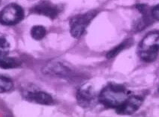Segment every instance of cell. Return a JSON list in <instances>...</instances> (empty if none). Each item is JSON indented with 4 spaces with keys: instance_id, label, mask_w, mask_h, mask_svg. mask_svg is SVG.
<instances>
[{
    "instance_id": "obj_1",
    "label": "cell",
    "mask_w": 159,
    "mask_h": 117,
    "mask_svg": "<svg viewBox=\"0 0 159 117\" xmlns=\"http://www.w3.org/2000/svg\"><path fill=\"white\" fill-rule=\"evenodd\" d=\"M131 95V92L123 85L109 83L101 91L98 101L108 108L116 110Z\"/></svg>"
},
{
    "instance_id": "obj_2",
    "label": "cell",
    "mask_w": 159,
    "mask_h": 117,
    "mask_svg": "<svg viewBox=\"0 0 159 117\" xmlns=\"http://www.w3.org/2000/svg\"><path fill=\"white\" fill-rule=\"evenodd\" d=\"M159 32H149L140 41L138 47L139 56L146 62H152L156 60L159 53Z\"/></svg>"
},
{
    "instance_id": "obj_3",
    "label": "cell",
    "mask_w": 159,
    "mask_h": 117,
    "mask_svg": "<svg viewBox=\"0 0 159 117\" xmlns=\"http://www.w3.org/2000/svg\"><path fill=\"white\" fill-rule=\"evenodd\" d=\"M98 14L96 11L78 14L70 20V32L75 38H79L86 31L89 23Z\"/></svg>"
},
{
    "instance_id": "obj_4",
    "label": "cell",
    "mask_w": 159,
    "mask_h": 117,
    "mask_svg": "<svg viewBox=\"0 0 159 117\" xmlns=\"http://www.w3.org/2000/svg\"><path fill=\"white\" fill-rule=\"evenodd\" d=\"M24 11L16 3H11L0 12V23L4 26H14L23 20Z\"/></svg>"
},
{
    "instance_id": "obj_5",
    "label": "cell",
    "mask_w": 159,
    "mask_h": 117,
    "mask_svg": "<svg viewBox=\"0 0 159 117\" xmlns=\"http://www.w3.org/2000/svg\"><path fill=\"white\" fill-rule=\"evenodd\" d=\"M42 72L46 75L59 78H68L72 74L71 68L63 62L57 60L50 61L47 63L43 68Z\"/></svg>"
},
{
    "instance_id": "obj_6",
    "label": "cell",
    "mask_w": 159,
    "mask_h": 117,
    "mask_svg": "<svg viewBox=\"0 0 159 117\" xmlns=\"http://www.w3.org/2000/svg\"><path fill=\"white\" fill-rule=\"evenodd\" d=\"M31 11L34 14L48 17L51 20L56 19L62 11V8L48 1L40 2L32 8Z\"/></svg>"
},
{
    "instance_id": "obj_7",
    "label": "cell",
    "mask_w": 159,
    "mask_h": 117,
    "mask_svg": "<svg viewBox=\"0 0 159 117\" xmlns=\"http://www.w3.org/2000/svg\"><path fill=\"white\" fill-rule=\"evenodd\" d=\"M143 101V100L142 97L137 96V95H135V96L130 95L126 99L125 101L119 108H117L116 113L122 115L132 114L141 107Z\"/></svg>"
},
{
    "instance_id": "obj_8",
    "label": "cell",
    "mask_w": 159,
    "mask_h": 117,
    "mask_svg": "<svg viewBox=\"0 0 159 117\" xmlns=\"http://www.w3.org/2000/svg\"><path fill=\"white\" fill-rule=\"evenodd\" d=\"M95 98V92L91 86L84 85L77 92V101L79 105L84 108L89 107Z\"/></svg>"
},
{
    "instance_id": "obj_9",
    "label": "cell",
    "mask_w": 159,
    "mask_h": 117,
    "mask_svg": "<svg viewBox=\"0 0 159 117\" xmlns=\"http://www.w3.org/2000/svg\"><path fill=\"white\" fill-rule=\"evenodd\" d=\"M25 98L32 103L50 105L53 103V99L50 95L43 91H30L25 95Z\"/></svg>"
},
{
    "instance_id": "obj_10",
    "label": "cell",
    "mask_w": 159,
    "mask_h": 117,
    "mask_svg": "<svg viewBox=\"0 0 159 117\" xmlns=\"http://www.w3.org/2000/svg\"><path fill=\"white\" fill-rule=\"evenodd\" d=\"M20 65V62L17 59L11 57L8 53H0V68L3 69L16 68Z\"/></svg>"
},
{
    "instance_id": "obj_11",
    "label": "cell",
    "mask_w": 159,
    "mask_h": 117,
    "mask_svg": "<svg viewBox=\"0 0 159 117\" xmlns=\"http://www.w3.org/2000/svg\"><path fill=\"white\" fill-rule=\"evenodd\" d=\"M131 39H127V40L124 41L123 42H122L121 44H119L118 46L112 49L111 50H110L108 52L107 54V59H112L114 58V57L116 56L118 54H119L122 50H124L125 48H127L130 44H131Z\"/></svg>"
},
{
    "instance_id": "obj_12",
    "label": "cell",
    "mask_w": 159,
    "mask_h": 117,
    "mask_svg": "<svg viewBox=\"0 0 159 117\" xmlns=\"http://www.w3.org/2000/svg\"><path fill=\"white\" fill-rule=\"evenodd\" d=\"M14 87L13 81L8 77L0 74V93L8 92Z\"/></svg>"
},
{
    "instance_id": "obj_13",
    "label": "cell",
    "mask_w": 159,
    "mask_h": 117,
    "mask_svg": "<svg viewBox=\"0 0 159 117\" xmlns=\"http://www.w3.org/2000/svg\"><path fill=\"white\" fill-rule=\"evenodd\" d=\"M31 36L36 41H40L45 37L47 34V30L42 26H34L31 29Z\"/></svg>"
},
{
    "instance_id": "obj_14",
    "label": "cell",
    "mask_w": 159,
    "mask_h": 117,
    "mask_svg": "<svg viewBox=\"0 0 159 117\" xmlns=\"http://www.w3.org/2000/svg\"><path fill=\"white\" fill-rule=\"evenodd\" d=\"M9 49H10V43L5 36L0 35V53H8Z\"/></svg>"
},
{
    "instance_id": "obj_15",
    "label": "cell",
    "mask_w": 159,
    "mask_h": 117,
    "mask_svg": "<svg viewBox=\"0 0 159 117\" xmlns=\"http://www.w3.org/2000/svg\"><path fill=\"white\" fill-rule=\"evenodd\" d=\"M151 14L153 19L159 21V4L155 5V7H153V8H152Z\"/></svg>"
},
{
    "instance_id": "obj_16",
    "label": "cell",
    "mask_w": 159,
    "mask_h": 117,
    "mask_svg": "<svg viewBox=\"0 0 159 117\" xmlns=\"http://www.w3.org/2000/svg\"><path fill=\"white\" fill-rule=\"evenodd\" d=\"M1 1H2V0H0V2H1Z\"/></svg>"
},
{
    "instance_id": "obj_17",
    "label": "cell",
    "mask_w": 159,
    "mask_h": 117,
    "mask_svg": "<svg viewBox=\"0 0 159 117\" xmlns=\"http://www.w3.org/2000/svg\"><path fill=\"white\" fill-rule=\"evenodd\" d=\"M158 90H159V89H158Z\"/></svg>"
}]
</instances>
